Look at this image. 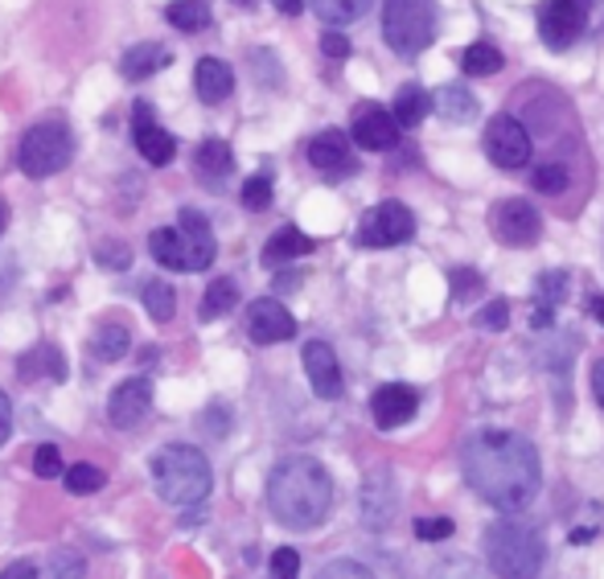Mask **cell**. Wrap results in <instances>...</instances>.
<instances>
[{
  "label": "cell",
  "instance_id": "obj_25",
  "mask_svg": "<svg viewBox=\"0 0 604 579\" xmlns=\"http://www.w3.org/2000/svg\"><path fill=\"white\" fill-rule=\"evenodd\" d=\"M575 172L568 160H542L539 169L530 172V189L535 193H542V198H563L568 189H572Z\"/></svg>",
  "mask_w": 604,
  "mask_h": 579
},
{
  "label": "cell",
  "instance_id": "obj_3",
  "mask_svg": "<svg viewBox=\"0 0 604 579\" xmlns=\"http://www.w3.org/2000/svg\"><path fill=\"white\" fill-rule=\"evenodd\" d=\"M485 564L494 576L506 579H530L539 576L547 564V543L530 522L518 517H497L494 526L485 531Z\"/></svg>",
  "mask_w": 604,
  "mask_h": 579
},
{
  "label": "cell",
  "instance_id": "obj_17",
  "mask_svg": "<svg viewBox=\"0 0 604 579\" xmlns=\"http://www.w3.org/2000/svg\"><path fill=\"white\" fill-rule=\"evenodd\" d=\"M305 375H309V387L317 391V399H341V391H345L341 366L333 358V345L329 342L305 345Z\"/></svg>",
  "mask_w": 604,
  "mask_h": 579
},
{
  "label": "cell",
  "instance_id": "obj_54",
  "mask_svg": "<svg viewBox=\"0 0 604 579\" xmlns=\"http://www.w3.org/2000/svg\"><path fill=\"white\" fill-rule=\"evenodd\" d=\"M4 219H9V214H4V205H0V231H4Z\"/></svg>",
  "mask_w": 604,
  "mask_h": 579
},
{
  "label": "cell",
  "instance_id": "obj_20",
  "mask_svg": "<svg viewBox=\"0 0 604 579\" xmlns=\"http://www.w3.org/2000/svg\"><path fill=\"white\" fill-rule=\"evenodd\" d=\"M194 165H198V181H206L210 189H222V177H231L234 169V153L227 141H218V136H210V141L198 144V157H194Z\"/></svg>",
  "mask_w": 604,
  "mask_h": 579
},
{
  "label": "cell",
  "instance_id": "obj_37",
  "mask_svg": "<svg viewBox=\"0 0 604 579\" xmlns=\"http://www.w3.org/2000/svg\"><path fill=\"white\" fill-rule=\"evenodd\" d=\"M239 198H243V205H248V210H255V214H260V210H267V205H272V177H267V172H255V177H248Z\"/></svg>",
  "mask_w": 604,
  "mask_h": 579
},
{
  "label": "cell",
  "instance_id": "obj_13",
  "mask_svg": "<svg viewBox=\"0 0 604 579\" xmlns=\"http://www.w3.org/2000/svg\"><path fill=\"white\" fill-rule=\"evenodd\" d=\"M149 411H153V382L149 378H128L108 399V420L124 432L149 420Z\"/></svg>",
  "mask_w": 604,
  "mask_h": 579
},
{
  "label": "cell",
  "instance_id": "obj_16",
  "mask_svg": "<svg viewBox=\"0 0 604 579\" xmlns=\"http://www.w3.org/2000/svg\"><path fill=\"white\" fill-rule=\"evenodd\" d=\"M419 411V394L411 387H403V382H387V387H378L371 399V415L374 423L383 427V432H395L403 423H411Z\"/></svg>",
  "mask_w": 604,
  "mask_h": 579
},
{
  "label": "cell",
  "instance_id": "obj_45",
  "mask_svg": "<svg viewBox=\"0 0 604 579\" xmlns=\"http://www.w3.org/2000/svg\"><path fill=\"white\" fill-rule=\"evenodd\" d=\"M326 579H333V576H354V579H362V576H371L362 564H345V559H338V564H329L326 571H321Z\"/></svg>",
  "mask_w": 604,
  "mask_h": 579
},
{
  "label": "cell",
  "instance_id": "obj_33",
  "mask_svg": "<svg viewBox=\"0 0 604 579\" xmlns=\"http://www.w3.org/2000/svg\"><path fill=\"white\" fill-rule=\"evenodd\" d=\"M144 309H149V316H153L156 325H169L173 313H177V292L169 288V280L144 283Z\"/></svg>",
  "mask_w": 604,
  "mask_h": 579
},
{
  "label": "cell",
  "instance_id": "obj_28",
  "mask_svg": "<svg viewBox=\"0 0 604 579\" xmlns=\"http://www.w3.org/2000/svg\"><path fill=\"white\" fill-rule=\"evenodd\" d=\"M165 21L182 33H198L210 25V0H169L165 4Z\"/></svg>",
  "mask_w": 604,
  "mask_h": 579
},
{
  "label": "cell",
  "instance_id": "obj_36",
  "mask_svg": "<svg viewBox=\"0 0 604 579\" xmlns=\"http://www.w3.org/2000/svg\"><path fill=\"white\" fill-rule=\"evenodd\" d=\"M473 325H477V330H485V333H502L506 325H510V300L494 297L477 316H473Z\"/></svg>",
  "mask_w": 604,
  "mask_h": 579
},
{
  "label": "cell",
  "instance_id": "obj_31",
  "mask_svg": "<svg viewBox=\"0 0 604 579\" xmlns=\"http://www.w3.org/2000/svg\"><path fill=\"white\" fill-rule=\"evenodd\" d=\"M309 4L326 25H354L362 13H371L374 0H309Z\"/></svg>",
  "mask_w": 604,
  "mask_h": 579
},
{
  "label": "cell",
  "instance_id": "obj_48",
  "mask_svg": "<svg viewBox=\"0 0 604 579\" xmlns=\"http://www.w3.org/2000/svg\"><path fill=\"white\" fill-rule=\"evenodd\" d=\"M592 394H596V403H601L604 411V358L592 361Z\"/></svg>",
  "mask_w": 604,
  "mask_h": 579
},
{
  "label": "cell",
  "instance_id": "obj_1",
  "mask_svg": "<svg viewBox=\"0 0 604 579\" xmlns=\"http://www.w3.org/2000/svg\"><path fill=\"white\" fill-rule=\"evenodd\" d=\"M461 469L469 489L502 514H523L542 489L539 453L518 432H497V427L473 432L461 448Z\"/></svg>",
  "mask_w": 604,
  "mask_h": 579
},
{
  "label": "cell",
  "instance_id": "obj_24",
  "mask_svg": "<svg viewBox=\"0 0 604 579\" xmlns=\"http://www.w3.org/2000/svg\"><path fill=\"white\" fill-rule=\"evenodd\" d=\"M428 111H432V94L424 91V87H416V82L399 87L395 103H391V115H395V124L399 127H419L428 120Z\"/></svg>",
  "mask_w": 604,
  "mask_h": 579
},
{
  "label": "cell",
  "instance_id": "obj_2",
  "mask_svg": "<svg viewBox=\"0 0 604 579\" xmlns=\"http://www.w3.org/2000/svg\"><path fill=\"white\" fill-rule=\"evenodd\" d=\"M267 510L288 531H312L333 510V477L312 456H288L267 477Z\"/></svg>",
  "mask_w": 604,
  "mask_h": 579
},
{
  "label": "cell",
  "instance_id": "obj_53",
  "mask_svg": "<svg viewBox=\"0 0 604 579\" xmlns=\"http://www.w3.org/2000/svg\"><path fill=\"white\" fill-rule=\"evenodd\" d=\"M592 316L604 325V297H592Z\"/></svg>",
  "mask_w": 604,
  "mask_h": 579
},
{
  "label": "cell",
  "instance_id": "obj_42",
  "mask_svg": "<svg viewBox=\"0 0 604 579\" xmlns=\"http://www.w3.org/2000/svg\"><path fill=\"white\" fill-rule=\"evenodd\" d=\"M272 576H276V579L300 576V555H296L293 547H279L276 555H272Z\"/></svg>",
  "mask_w": 604,
  "mask_h": 579
},
{
  "label": "cell",
  "instance_id": "obj_12",
  "mask_svg": "<svg viewBox=\"0 0 604 579\" xmlns=\"http://www.w3.org/2000/svg\"><path fill=\"white\" fill-rule=\"evenodd\" d=\"M350 136H354V144L366 148V153H391V148L399 144V124H395V115L383 111L378 103H362V108L354 111Z\"/></svg>",
  "mask_w": 604,
  "mask_h": 579
},
{
  "label": "cell",
  "instance_id": "obj_30",
  "mask_svg": "<svg viewBox=\"0 0 604 579\" xmlns=\"http://www.w3.org/2000/svg\"><path fill=\"white\" fill-rule=\"evenodd\" d=\"M502 66H506V58H502V49L490 46V42H473V46L461 54V70H465L469 79H490Z\"/></svg>",
  "mask_w": 604,
  "mask_h": 579
},
{
  "label": "cell",
  "instance_id": "obj_23",
  "mask_svg": "<svg viewBox=\"0 0 604 579\" xmlns=\"http://www.w3.org/2000/svg\"><path fill=\"white\" fill-rule=\"evenodd\" d=\"M312 250H317V243H312L305 231H296V226H279L276 235H272V243L264 247V264L267 267H279V264H288V259L312 255Z\"/></svg>",
  "mask_w": 604,
  "mask_h": 579
},
{
  "label": "cell",
  "instance_id": "obj_29",
  "mask_svg": "<svg viewBox=\"0 0 604 579\" xmlns=\"http://www.w3.org/2000/svg\"><path fill=\"white\" fill-rule=\"evenodd\" d=\"M37 375H50L54 382H63V378H66L63 354H58L54 345H46V342L37 345V349H30V354L21 358V378H25V382H33Z\"/></svg>",
  "mask_w": 604,
  "mask_h": 579
},
{
  "label": "cell",
  "instance_id": "obj_11",
  "mask_svg": "<svg viewBox=\"0 0 604 579\" xmlns=\"http://www.w3.org/2000/svg\"><path fill=\"white\" fill-rule=\"evenodd\" d=\"M494 235L506 243V247H535L542 235V214L527 198H506V202H497L494 210Z\"/></svg>",
  "mask_w": 604,
  "mask_h": 579
},
{
  "label": "cell",
  "instance_id": "obj_47",
  "mask_svg": "<svg viewBox=\"0 0 604 579\" xmlns=\"http://www.w3.org/2000/svg\"><path fill=\"white\" fill-rule=\"evenodd\" d=\"M556 325V309H547V304H535V313H530V330H551Z\"/></svg>",
  "mask_w": 604,
  "mask_h": 579
},
{
  "label": "cell",
  "instance_id": "obj_7",
  "mask_svg": "<svg viewBox=\"0 0 604 579\" xmlns=\"http://www.w3.org/2000/svg\"><path fill=\"white\" fill-rule=\"evenodd\" d=\"M75 157V141L66 124H37L25 132V141L17 148V165L25 177H54L63 172Z\"/></svg>",
  "mask_w": 604,
  "mask_h": 579
},
{
  "label": "cell",
  "instance_id": "obj_6",
  "mask_svg": "<svg viewBox=\"0 0 604 579\" xmlns=\"http://www.w3.org/2000/svg\"><path fill=\"white\" fill-rule=\"evenodd\" d=\"M436 37L432 0H383V42L399 58H419Z\"/></svg>",
  "mask_w": 604,
  "mask_h": 579
},
{
  "label": "cell",
  "instance_id": "obj_51",
  "mask_svg": "<svg viewBox=\"0 0 604 579\" xmlns=\"http://www.w3.org/2000/svg\"><path fill=\"white\" fill-rule=\"evenodd\" d=\"M272 4H276V9H279L284 16H296V13H300V4H305V0H272Z\"/></svg>",
  "mask_w": 604,
  "mask_h": 579
},
{
  "label": "cell",
  "instance_id": "obj_26",
  "mask_svg": "<svg viewBox=\"0 0 604 579\" xmlns=\"http://www.w3.org/2000/svg\"><path fill=\"white\" fill-rule=\"evenodd\" d=\"M132 132H136L140 157L149 160V165H169V160L177 157V144H173V136L165 132V127L140 124V127H132Z\"/></svg>",
  "mask_w": 604,
  "mask_h": 579
},
{
  "label": "cell",
  "instance_id": "obj_15",
  "mask_svg": "<svg viewBox=\"0 0 604 579\" xmlns=\"http://www.w3.org/2000/svg\"><path fill=\"white\" fill-rule=\"evenodd\" d=\"M395 505H399V489H395V477L387 469H374L362 486V522L371 531H387L391 517H395Z\"/></svg>",
  "mask_w": 604,
  "mask_h": 579
},
{
  "label": "cell",
  "instance_id": "obj_55",
  "mask_svg": "<svg viewBox=\"0 0 604 579\" xmlns=\"http://www.w3.org/2000/svg\"><path fill=\"white\" fill-rule=\"evenodd\" d=\"M239 4H255V0H239Z\"/></svg>",
  "mask_w": 604,
  "mask_h": 579
},
{
  "label": "cell",
  "instance_id": "obj_22",
  "mask_svg": "<svg viewBox=\"0 0 604 579\" xmlns=\"http://www.w3.org/2000/svg\"><path fill=\"white\" fill-rule=\"evenodd\" d=\"M169 63H173V54L165 46H156V42H140V46H132L124 58H120V70H124V79H149V75L165 70Z\"/></svg>",
  "mask_w": 604,
  "mask_h": 579
},
{
  "label": "cell",
  "instance_id": "obj_21",
  "mask_svg": "<svg viewBox=\"0 0 604 579\" xmlns=\"http://www.w3.org/2000/svg\"><path fill=\"white\" fill-rule=\"evenodd\" d=\"M436 111L449 120V124H473L477 120V94L469 91V87H461V82H452V87H440L436 91Z\"/></svg>",
  "mask_w": 604,
  "mask_h": 579
},
{
  "label": "cell",
  "instance_id": "obj_44",
  "mask_svg": "<svg viewBox=\"0 0 604 579\" xmlns=\"http://www.w3.org/2000/svg\"><path fill=\"white\" fill-rule=\"evenodd\" d=\"M321 49H326V58H350V37H341L338 30H329L321 37Z\"/></svg>",
  "mask_w": 604,
  "mask_h": 579
},
{
  "label": "cell",
  "instance_id": "obj_27",
  "mask_svg": "<svg viewBox=\"0 0 604 579\" xmlns=\"http://www.w3.org/2000/svg\"><path fill=\"white\" fill-rule=\"evenodd\" d=\"M239 304V283L231 276H218L210 280L206 288V297H201V309H198V321H218V316H227Z\"/></svg>",
  "mask_w": 604,
  "mask_h": 579
},
{
  "label": "cell",
  "instance_id": "obj_19",
  "mask_svg": "<svg viewBox=\"0 0 604 579\" xmlns=\"http://www.w3.org/2000/svg\"><path fill=\"white\" fill-rule=\"evenodd\" d=\"M194 91H198L201 103H227L234 91V70L218 58H201L194 66Z\"/></svg>",
  "mask_w": 604,
  "mask_h": 579
},
{
  "label": "cell",
  "instance_id": "obj_10",
  "mask_svg": "<svg viewBox=\"0 0 604 579\" xmlns=\"http://www.w3.org/2000/svg\"><path fill=\"white\" fill-rule=\"evenodd\" d=\"M411 235H416V214L403 202H378L371 214L362 219V226H358V243L371 250L399 247V243H407Z\"/></svg>",
  "mask_w": 604,
  "mask_h": 579
},
{
  "label": "cell",
  "instance_id": "obj_43",
  "mask_svg": "<svg viewBox=\"0 0 604 579\" xmlns=\"http://www.w3.org/2000/svg\"><path fill=\"white\" fill-rule=\"evenodd\" d=\"M54 567H58L54 576H83V571H87L83 555H75V550H58V555H54Z\"/></svg>",
  "mask_w": 604,
  "mask_h": 579
},
{
  "label": "cell",
  "instance_id": "obj_14",
  "mask_svg": "<svg viewBox=\"0 0 604 579\" xmlns=\"http://www.w3.org/2000/svg\"><path fill=\"white\" fill-rule=\"evenodd\" d=\"M248 333L255 345H279L296 337V316L279 300H255L248 309Z\"/></svg>",
  "mask_w": 604,
  "mask_h": 579
},
{
  "label": "cell",
  "instance_id": "obj_38",
  "mask_svg": "<svg viewBox=\"0 0 604 579\" xmlns=\"http://www.w3.org/2000/svg\"><path fill=\"white\" fill-rule=\"evenodd\" d=\"M95 259L103 267H116V271H124L128 264H132V250H128V243H120V238H103L99 247H95Z\"/></svg>",
  "mask_w": 604,
  "mask_h": 579
},
{
  "label": "cell",
  "instance_id": "obj_52",
  "mask_svg": "<svg viewBox=\"0 0 604 579\" xmlns=\"http://www.w3.org/2000/svg\"><path fill=\"white\" fill-rule=\"evenodd\" d=\"M572 543H575V547H580V543H592V531H589V526H584V531L575 526V531H572Z\"/></svg>",
  "mask_w": 604,
  "mask_h": 579
},
{
  "label": "cell",
  "instance_id": "obj_40",
  "mask_svg": "<svg viewBox=\"0 0 604 579\" xmlns=\"http://www.w3.org/2000/svg\"><path fill=\"white\" fill-rule=\"evenodd\" d=\"M452 517H416V538L419 543H444L452 538Z\"/></svg>",
  "mask_w": 604,
  "mask_h": 579
},
{
  "label": "cell",
  "instance_id": "obj_9",
  "mask_svg": "<svg viewBox=\"0 0 604 579\" xmlns=\"http://www.w3.org/2000/svg\"><path fill=\"white\" fill-rule=\"evenodd\" d=\"M596 0H547L539 9V37L563 54L580 33L589 30V13Z\"/></svg>",
  "mask_w": 604,
  "mask_h": 579
},
{
  "label": "cell",
  "instance_id": "obj_39",
  "mask_svg": "<svg viewBox=\"0 0 604 579\" xmlns=\"http://www.w3.org/2000/svg\"><path fill=\"white\" fill-rule=\"evenodd\" d=\"M449 283L457 300H473L485 280H481V271H473V267H457V271H449Z\"/></svg>",
  "mask_w": 604,
  "mask_h": 579
},
{
  "label": "cell",
  "instance_id": "obj_46",
  "mask_svg": "<svg viewBox=\"0 0 604 579\" xmlns=\"http://www.w3.org/2000/svg\"><path fill=\"white\" fill-rule=\"evenodd\" d=\"M13 436V403H9V394L0 391V444Z\"/></svg>",
  "mask_w": 604,
  "mask_h": 579
},
{
  "label": "cell",
  "instance_id": "obj_49",
  "mask_svg": "<svg viewBox=\"0 0 604 579\" xmlns=\"http://www.w3.org/2000/svg\"><path fill=\"white\" fill-rule=\"evenodd\" d=\"M140 124H153V103H136V108H132V127Z\"/></svg>",
  "mask_w": 604,
  "mask_h": 579
},
{
  "label": "cell",
  "instance_id": "obj_34",
  "mask_svg": "<svg viewBox=\"0 0 604 579\" xmlns=\"http://www.w3.org/2000/svg\"><path fill=\"white\" fill-rule=\"evenodd\" d=\"M568 288H572V276H568V271H542L539 283H535V304L559 309V304L568 300Z\"/></svg>",
  "mask_w": 604,
  "mask_h": 579
},
{
  "label": "cell",
  "instance_id": "obj_4",
  "mask_svg": "<svg viewBox=\"0 0 604 579\" xmlns=\"http://www.w3.org/2000/svg\"><path fill=\"white\" fill-rule=\"evenodd\" d=\"M149 250H153L156 264L169 267V271H206V267L215 264L218 243H215L210 222L201 219L194 205H186V210H182V222H177V231L161 226V231L149 235Z\"/></svg>",
  "mask_w": 604,
  "mask_h": 579
},
{
  "label": "cell",
  "instance_id": "obj_50",
  "mask_svg": "<svg viewBox=\"0 0 604 579\" xmlns=\"http://www.w3.org/2000/svg\"><path fill=\"white\" fill-rule=\"evenodd\" d=\"M33 576H37V567L33 564H13L4 571V579H33Z\"/></svg>",
  "mask_w": 604,
  "mask_h": 579
},
{
  "label": "cell",
  "instance_id": "obj_8",
  "mask_svg": "<svg viewBox=\"0 0 604 579\" xmlns=\"http://www.w3.org/2000/svg\"><path fill=\"white\" fill-rule=\"evenodd\" d=\"M530 153H535V141H530L527 124H523L518 115L502 111V115L490 120V127H485V157L494 160L497 169H506V172L527 169Z\"/></svg>",
  "mask_w": 604,
  "mask_h": 579
},
{
  "label": "cell",
  "instance_id": "obj_32",
  "mask_svg": "<svg viewBox=\"0 0 604 579\" xmlns=\"http://www.w3.org/2000/svg\"><path fill=\"white\" fill-rule=\"evenodd\" d=\"M132 349V333L124 325H103V330H95V342H91V354L99 361H120Z\"/></svg>",
  "mask_w": 604,
  "mask_h": 579
},
{
  "label": "cell",
  "instance_id": "obj_35",
  "mask_svg": "<svg viewBox=\"0 0 604 579\" xmlns=\"http://www.w3.org/2000/svg\"><path fill=\"white\" fill-rule=\"evenodd\" d=\"M66 472V489L70 493H78V498H87V493H95V489H103V469H95V465H70Z\"/></svg>",
  "mask_w": 604,
  "mask_h": 579
},
{
  "label": "cell",
  "instance_id": "obj_5",
  "mask_svg": "<svg viewBox=\"0 0 604 579\" xmlns=\"http://www.w3.org/2000/svg\"><path fill=\"white\" fill-rule=\"evenodd\" d=\"M153 486L161 501H169V505H198V501L210 498L215 472H210V460L198 448L169 444V448H161L153 456Z\"/></svg>",
  "mask_w": 604,
  "mask_h": 579
},
{
  "label": "cell",
  "instance_id": "obj_41",
  "mask_svg": "<svg viewBox=\"0 0 604 579\" xmlns=\"http://www.w3.org/2000/svg\"><path fill=\"white\" fill-rule=\"evenodd\" d=\"M33 472H37L42 481H50V477H63V456H58L54 444H42V448L33 453Z\"/></svg>",
  "mask_w": 604,
  "mask_h": 579
},
{
  "label": "cell",
  "instance_id": "obj_18",
  "mask_svg": "<svg viewBox=\"0 0 604 579\" xmlns=\"http://www.w3.org/2000/svg\"><path fill=\"white\" fill-rule=\"evenodd\" d=\"M309 165L317 172H326L338 181L341 172H354V157H350V136L338 132V127H329L321 136H312L309 144Z\"/></svg>",
  "mask_w": 604,
  "mask_h": 579
}]
</instances>
